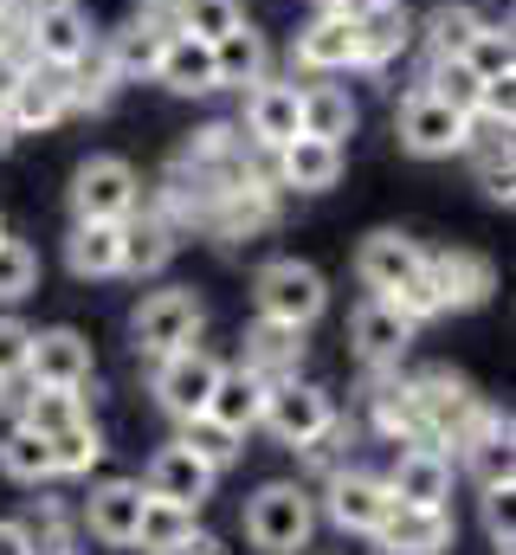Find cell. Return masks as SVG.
<instances>
[{
	"label": "cell",
	"instance_id": "cell-8",
	"mask_svg": "<svg viewBox=\"0 0 516 555\" xmlns=\"http://www.w3.org/2000/svg\"><path fill=\"white\" fill-rule=\"evenodd\" d=\"M382 555H446L452 550V537H459V524L446 517V504L433 511V504H400V498H387L382 524L369 530Z\"/></svg>",
	"mask_w": 516,
	"mask_h": 555
},
{
	"label": "cell",
	"instance_id": "cell-43",
	"mask_svg": "<svg viewBox=\"0 0 516 555\" xmlns=\"http://www.w3.org/2000/svg\"><path fill=\"white\" fill-rule=\"evenodd\" d=\"M162 39H168V33H162V26H149V20H129L124 33H111V39H104V46H111V59H117V72H124V85L136 78V72H142V78L155 72Z\"/></svg>",
	"mask_w": 516,
	"mask_h": 555
},
{
	"label": "cell",
	"instance_id": "cell-56",
	"mask_svg": "<svg viewBox=\"0 0 516 555\" xmlns=\"http://www.w3.org/2000/svg\"><path fill=\"white\" fill-rule=\"evenodd\" d=\"M0 408H7V382H0Z\"/></svg>",
	"mask_w": 516,
	"mask_h": 555
},
{
	"label": "cell",
	"instance_id": "cell-4",
	"mask_svg": "<svg viewBox=\"0 0 516 555\" xmlns=\"http://www.w3.org/2000/svg\"><path fill=\"white\" fill-rule=\"evenodd\" d=\"M142 207V181L124 155H91L72 175V220H129Z\"/></svg>",
	"mask_w": 516,
	"mask_h": 555
},
{
	"label": "cell",
	"instance_id": "cell-45",
	"mask_svg": "<svg viewBox=\"0 0 516 555\" xmlns=\"http://www.w3.org/2000/svg\"><path fill=\"white\" fill-rule=\"evenodd\" d=\"M240 20H246V7H240V0H175V26H181V33H194V39H207V46H214V39H227Z\"/></svg>",
	"mask_w": 516,
	"mask_h": 555
},
{
	"label": "cell",
	"instance_id": "cell-22",
	"mask_svg": "<svg viewBox=\"0 0 516 555\" xmlns=\"http://www.w3.org/2000/svg\"><path fill=\"white\" fill-rule=\"evenodd\" d=\"M214 478H220V472H207V465L175 439V446H162V452L149 459L142 491H149V498H162V504H188V511H201V504L214 498Z\"/></svg>",
	"mask_w": 516,
	"mask_h": 555
},
{
	"label": "cell",
	"instance_id": "cell-21",
	"mask_svg": "<svg viewBox=\"0 0 516 555\" xmlns=\"http://www.w3.org/2000/svg\"><path fill=\"white\" fill-rule=\"evenodd\" d=\"M297 104H304V91H297V78L284 85V78H258L246 85V137L253 149H284V142L297 137Z\"/></svg>",
	"mask_w": 516,
	"mask_h": 555
},
{
	"label": "cell",
	"instance_id": "cell-54",
	"mask_svg": "<svg viewBox=\"0 0 516 555\" xmlns=\"http://www.w3.org/2000/svg\"><path fill=\"white\" fill-rule=\"evenodd\" d=\"M13 142H20V137H13V124H7V111H0V155H7Z\"/></svg>",
	"mask_w": 516,
	"mask_h": 555
},
{
	"label": "cell",
	"instance_id": "cell-11",
	"mask_svg": "<svg viewBox=\"0 0 516 555\" xmlns=\"http://www.w3.org/2000/svg\"><path fill=\"white\" fill-rule=\"evenodd\" d=\"M336 420V408H330V395L323 388H310V382H297V375H284V382H271L265 388V414H258V426H271L284 446H304L310 433H323Z\"/></svg>",
	"mask_w": 516,
	"mask_h": 555
},
{
	"label": "cell",
	"instance_id": "cell-57",
	"mask_svg": "<svg viewBox=\"0 0 516 555\" xmlns=\"http://www.w3.org/2000/svg\"><path fill=\"white\" fill-rule=\"evenodd\" d=\"M0 240H7V220H0Z\"/></svg>",
	"mask_w": 516,
	"mask_h": 555
},
{
	"label": "cell",
	"instance_id": "cell-52",
	"mask_svg": "<svg viewBox=\"0 0 516 555\" xmlns=\"http://www.w3.org/2000/svg\"><path fill=\"white\" fill-rule=\"evenodd\" d=\"M136 20H149V26L175 33V0H136Z\"/></svg>",
	"mask_w": 516,
	"mask_h": 555
},
{
	"label": "cell",
	"instance_id": "cell-19",
	"mask_svg": "<svg viewBox=\"0 0 516 555\" xmlns=\"http://www.w3.org/2000/svg\"><path fill=\"white\" fill-rule=\"evenodd\" d=\"M149 78H155L162 91H175V98H207V91H220V78H214V46L194 39V33H181V26L162 39Z\"/></svg>",
	"mask_w": 516,
	"mask_h": 555
},
{
	"label": "cell",
	"instance_id": "cell-48",
	"mask_svg": "<svg viewBox=\"0 0 516 555\" xmlns=\"http://www.w3.org/2000/svg\"><path fill=\"white\" fill-rule=\"evenodd\" d=\"M511 485H491L485 491V524H491V543H498V555H511L516 550V537H511Z\"/></svg>",
	"mask_w": 516,
	"mask_h": 555
},
{
	"label": "cell",
	"instance_id": "cell-6",
	"mask_svg": "<svg viewBox=\"0 0 516 555\" xmlns=\"http://www.w3.org/2000/svg\"><path fill=\"white\" fill-rule=\"evenodd\" d=\"M214 382H220V362H214L201 343H181V349L155 356V382H149V388H155V401H162L168 420H188V414H207Z\"/></svg>",
	"mask_w": 516,
	"mask_h": 555
},
{
	"label": "cell",
	"instance_id": "cell-12",
	"mask_svg": "<svg viewBox=\"0 0 516 555\" xmlns=\"http://www.w3.org/2000/svg\"><path fill=\"white\" fill-rule=\"evenodd\" d=\"M413 317L407 310H394L387 297H369V304H356V317H349V343H356V356L369 362V369H400V356L413 349Z\"/></svg>",
	"mask_w": 516,
	"mask_h": 555
},
{
	"label": "cell",
	"instance_id": "cell-26",
	"mask_svg": "<svg viewBox=\"0 0 516 555\" xmlns=\"http://www.w3.org/2000/svg\"><path fill=\"white\" fill-rule=\"evenodd\" d=\"M117 91H124V72H117V59H111V46L104 39H91L72 65H65V111H111L117 104Z\"/></svg>",
	"mask_w": 516,
	"mask_h": 555
},
{
	"label": "cell",
	"instance_id": "cell-25",
	"mask_svg": "<svg viewBox=\"0 0 516 555\" xmlns=\"http://www.w3.org/2000/svg\"><path fill=\"white\" fill-rule=\"evenodd\" d=\"M278 155V188H297V194H323L343 181V142H323V137H291Z\"/></svg>",
	"mask_w": 516,
	"mask_h": 555
},
{
	"label": "cell",
	"instance_id": "cell-42",
	"mask_svg": "<svg viewBox=\"0 0 516 555\" xmlns=\"http://www.w3.org/2000/svg\"><path fill=\"white\" fill-rule=\"evenodd\" d=\"M26 530V555H78V530H72V517H65V504H33V517L20 524Z\"/></svg>",
	"mask_w": 516,
	"mask_h": 555
},
{
	"label": "cell",
	"instance_id": "cell-2",
	"mask_svg": "<svg viewBox=\"0 0 516 555\" xmlns=\"http://www.w3.org/2000/svg\"><path fill=\"white\" fill-rule=\"evenodd\" d=\"M310 530H317V504H310L304 485L278 478V485L253 491V504H246V537H253V550L297 555V550H310Z\"/></svg>",
	"mask_w": 516,
	"mask_h": 555
},
{
	"label": "cell",
	"instance_id": "cell-32",
	"mask_svg": "<svg viewBox=\"0 0 516 555\" xmlns=\"http://www.w3.org/2000/svg\"><path fill=\"white\" fill-rule=\"evenodd\" d=\"M265 388H271V382H258L253 369H220V382H214V401H207V414L227 420L233 433H253L258 414H265Z\"/></svg>",
	"mask_w": 516,
	"mask_h": 555
},
{
	"label": "cell",
	"instance_id": "cell-24",
	"mask_svg": "<svg viewBox=\"0 0 516 555\" xmlns=\"http://www.w3.org/2000/svg\"><path fill=\"white\" fill-rule=\"evenodd\" d=\"M323 511H330V524H336L343 537H369V530L382 524V511H387V485L369 478V472H330Z\"/></svg>",
	"mask_w": 516,
	"mask_h": 555
},
{
	"label": "cell",
	"instance_id": "cell-33",
	"mask_svg": "<svg viewBox=\"0 0 516 555\" xmlns=\"http://www.w3.org/2000/svg\"><path fill=\"white\" fill-rule=\"evenodd\" d=\"M72 420H85V388H46V382H33L20 395V426H33L39 439L65 433Z\"/></svg>",
	"mask_w": 516,
	"mask_h": 555
},
{
	"label": "cell",
	"instance_id": "cell-51",
	"mask_svg": "<svg viewBox=\"0 0 516 555\" xmlns=\"http://www.w3.org/2000/svg\"><path fill=\"white\" fill-rule=\"evenodd\" d=\"M162 555H227V550H220V537H207V530L194 524V530H188V537H181L175 550H162Z\"/></svg>",
	"mask_w": 516,
	"mask_h": 555
},
{
	"label": "cell",
	"instance_id": "cell-40",
	"mask_svg": "<svg viewBox=\"0 0 516 555\" xmlns=\"http://www.w3.org/2000/svg\"><path fill=\"white\" fill-rule=\"evenodd\" d=\"M188 530H194V511H188V504H162V498H149V504H142V524H136V550L162 555V550H175Z\"/></svg>",
	"mask_w": 516,
	"mask_h": 555
},
{
	"label": "cell",
	"instance_id": "cell-7",
	"mask_svg": "<svg viewBox=\"0 0 516 555\" xmlns=\"http://www.w3.org/2000/svg\"><path fill=\"white\" fill-rule=\"evenodd\" d=\"M0 111H7L13 137H39V130H52L59 117H72V111H65V72H59V65L26 59V65H20V78L7 85Z\"/></svg>",
	"mask_w": 516,
	"mask_h": 555
},
{
	"label": "cell",
	"instance_id": "cell-23",
	"mask_svg": "<svg viewBox=\"0 0 516 555\" xmlns=\"http://www.w3.org/2000/svg\"><path fill=\"white\" fill-rule=\"evenodd\" d=\"M142 504H149V491H142L136 478H104V485L91 491V504H85V524H91L98 543H111V550H136Z\"/></svg>",
	"mask_w": 516,
	"mask_h": 555
},
{
	"label": "cell",
	"instance_id": "cell-44",
	"mask_svg": "<svg viewBox=\"0 0 516 555\" xmlns=\"http://www.w3.org/2000/svg\"><path fill=\"white\" fill-rule=\"evenodd\" d=\"M420 85H426V91H433V98H446V104H452V111H465V117H472V111H478V91H485V78H478V72H472V65H465V59H433V65H426V78H420Z\"/></svg>",
	"mask_w": 516,
	"mask_h": 555
},
{
	"label": "cell",
	"instance_id": "cell-13",
	"mask_svg": "<svg viewBox=\"0 0 516 555\" xmlns=\"http://www.w3.org/2000/svg\"><path fill=\"white\" fill-rule=\"evenodd\" d=\"M420 46V20L400 7V0H382L369 13H356V65L362 72H387L394 59H407Z\"/></svg>",
	"mask_w": 516,
	"mask_h": 555
},
{
	"label": "cell",
	"instance_id": "cell-10",
	"mask_svg": "<svg viewBox=\"0 0 516 555\" xmlns=\"http://www.w3.org/2000/svg\"><path fill=\"white\" fill-rule=\"evenodd\" d=\"M91 39H98L91 33V13L78 0H59V7H33L26 13V59H39V65H59L65 72Z\"/></svg>",
	"mask_w": 516,
	"mask_h": 555
},
{
	"label": "cell",
	"instance_id": "cell-30",
	"mask_svg": "<svg viewBox=\"0 0 516 555\" xmlns=\"http://www.w3.org/2000/svg\"><path fill=\"white\" fill-rule=\"evenodd\" d=\"M168 259H175V220L136 207V214L124 220V272L129 278H155Z\"/></svg>",
	"mask_w": 516,
	"mask_h": 555
},
{
	"label": "cell",
	"instance_id": "cell-16",
	"mask_svg": "<svg viewBox=\"0 0 516 555\" xmlns=\"http://www.w3.org/2000/svg\"><path fill=\"white\" fill-rule=\"evenodd\" d=\"M98 362H91V343L78 330H33V356H26V382H46V388H91Z\"/></svg>",
	"mask_w": 516,
	"mask_h": 555
},
{
	"label": "cell",
	"instance_id": "cell-29",
	"mask_svg": "<svg viewBox=\"0 0 516 555\" xmlns=\"http://www.w3.org/2000/svg\"><path fill=\"white\" fill-rule=\"evenodd\" d=\"M356 124H362V111H356V98L343 85H310L304 104H297V137L343 142V137H356Z\"/></svg>",
	"mask_w": 516,
	"mask_h": 555
},
{
	"label": "cell",
	"instance_id": "cell-46",
	"mask_svg": "<svg viewBox=\"0 0 516 555\" xmlns=\"http://www.w3.org/2000/svg\"><path fill=\"white\" fill-rule=\"evenodd\" d=\"M33 284H39V253L26 246V240H0V304H20V297H33Z\"/></svg>",
	"mask_w": 516,
	"mask_h": 555
},
{
	"label": "cell",
	"instance_id": "cell-55",
	"mask_svg": "<svg viewBox=\"0 0 516 555\" xmlns=\"http://www.w3.org/2000/svg\"><path fill=\"white\" fill-rule=\"evenodd\" d=\"M26 7H59V0H26Z\"/></svg>",
	"mask_w": 516,
	"mask_h": 555
},
{
	"label": "cell",
	"instance_id": "cell-31",
	"mask_svg": "<svg viewBox=\"0 0 516 555\" xmlns=\"http://www.w3.org/2000/svg\"><path fill=\"white\" fill-rule=\"evenodd\" d=\"M214 78H220V91H246L265 78V33L253 20H240L227 39H214Z\"/></svg>",
	"mask_w": 516,
	"mask_h": 555
},
{
	"label": "cell",
	"instance_id": "cell-17",
	"mask_svg": "<svg viewBox=\"0 0 516 555\" xmlns=\"http://www.w3.org/2000/svg\"><path fill=\"white\" fill-rule=\"evenodd\" d=\"M387 498H400V504H446L452 498V459H446V446H400L394 452V472L382 478Z\"/></svg>",
	"mask_w": 516,
	"mask_h": 555
},
{
	"label": "cell",
	"instance_id": "cell-14",
	"mask_svg": "<svg viewBox=\"0 0 516 555\" xmlns=\"http://www.w3.org/2000/svg\"><path fill=\"white\" fill-rule=\"evenodd\" d=\"M291 65L310 72V78H336V72H356V20L349 13H330L317 7V20L297 33L291 46Z\"/></svg>",
	"mask_w": 516,
	"mask_h": 555
},
{
	"label": "cell",
	"instance_id": "cell-20",
	"mask_svg": "<svg viewBox=\"0 0 516 555\" xmlns=\"http://www.w3.org/2000/svg\"><path fill=\"white\" fill-rule=\"evenodd\" d=\"M356 278H362L375 297H394V291H407L413 278H426V253H420L407 233H369L362 253H356Z\"/></svg>",
	"mask_w": 516,
	"mask_h": 555
},
{
	"label": "cell",
	"instance_id": "cell-39",
	"mask_svg": "<svg viewBox=\"0 0 516 555\" xmlns=\"http://www.w3.org/2000/svg\"><path fill=\"white\" fill-rule=\"evenodd\" d=\"M46 446H52V478H85V472L104 459V433L91 426V414L72 420L65 433H52Z\"/></svg>",
	"mask_w": 516,
	"mask_h": 555
},
{
	"label": "cell",
	"instance_id": "cell-15",
	"mask_svg": "<svg viewBox=\"0 0 516 555\" xmlns=\"http://www.w3.org/2000/svg\"><path fill=\"white\" fill-rule=\"evenodd\" d=\"M271 220H278V188L258 181V175H246L240 188H227V194L207 207V227H214V240H227V246L271 233Z\"/></svg>",
	"mask_w": 516,
	"mask_h": 555
},
{
	"label": "cell",
	"instance_id": "cell-3",
	"mask_svg": "<svg viewBox=\"0 0 516 555\" xmlns=\"http://www.w3.org/2000/svg\"><path fill=\"white\" fill-rule=\"evenodd\" d=\"M253 297H258V317L291 323V330H310L323 317V304H330V284H323L317 266H304V259H271L253 278Z\"/></svg>",
	"mask_w": 516,
	"mask_h": 555
},
{
	"label": "cell",
	"instance_id": "cell-35",
	"mask_svg": "<svg viewBox=\"0 0 516 555\" xmlns=\"http://www.w3.org/2000/svg\"><path fill=\"white\" fill-rule=\"evenodd\" d=\"M0 472H7L13 485H33V491H39V485L52 478V446H46L33 426H7V433H0Z\"/></svg>",
	"mask_w": 516,
	"mask_h": 555
},
{
	"label": "cell",
	"instance_id": "cell-1",
	"mask_svg": "<svg viewBox=\"0 0 516 555\" xmlns=\"http://www.w3.org/2000/svg\"><path fill=\"white\" fill-rule=\"evenodd\" d=\"M413 401H420L426 446H452V452H465V446L498 420L478 395H472V382H459L452 369H426V375H413Z\"/></svg>",
	"mask_w": 516,
	"mask_h": 555
},
{
	"label": "cell",
	"instance_id": "cell-50",
	"mask_svg": "<svg viewBox=\"0 0 516 555\" xmlns=\"http://www.w3.org/2000/svg\"><path fill=\"white\" fill-rule=\"evenodd\" d=\"M478 181H485V194H491V201H498V207H511V155H485V162H478Z\"/></svg>",
	"mask_w": 516,
	"mask_h": 555
},
{
	"label": "cell",
	"instance_id": "cell-18",
	"mask_svg": "<svg viewBox=\"0 0 516 555\" xmlns=\"http://www.w3.org/2000/svg\"><path fill=\"white\" fill-rule=\"evenodd\" d=\"M426 278H433L439 317H446V310H478V304H491V291H498L491 259H478V253H426Z\"/></svg>",
	"mask_w": 516,
	"mask_h": 555
},
{
	"label": "cell",
	"instance_id": "cell-38",
	"mask_svg": "<svg viewBox=\"0 0 516 555\" xmlns=\"http://www.w3.org/2000/svg\"><path fill=\"white\" fill-rule=\"evenodd\" d=\"M375 426H382L394 446H426V426H420L413 382H382V388H375Z\"/></svg>",
	"mask_w": 516,
	"mask_h": 555
},
{
	"label": "cell",
	"instance_id": "cell-41",
	"mask_svg": "<svg viewBox=\"0 0 516 555\" xmlns=\"http://www.w3.org/2000/svg\"><path fill=\"white\" fill-rule=\"evenodd\" d=\"M459 59H465V65H472V72H478L485 85H491V78H516L511 26H491V20H485V26H478V33L465 39V52H459Z\"/></svg>",
	"mask_w": 516,
	"mask_h": 555
},
{
	"label": "cell",
	"instance_id": "cell-34",
	"mask_svg": "<svg viewBox=\"0 0 516 555\" xmlns=\"http://www.w3.org/2000/svg\"><path fill=\"white\" fill-rule=\"evenodd\" d=\"M181 446H188L207 472H227V465L246 452V433H233L227 420H214V414H188L181 420Z\"/></svg>",
	"mask_w": 516,
	"mask_h": 555
},
{
	"label": "cell",
	"instance_id": "cell-27",
	"mask_svg": "<svg viewBox=\"0 0 516 555\" xmlns=\"http://www.w3.org/2000/svg\"><path fill=\"white\" fill-rule=\"evenodd\" d=\"M65 266L78 278H117L124 272V220H72Z\"/></svg>",
	"mask_w": 516,
	"mask_h": 555
},
{
	"label": "cell",
	"instance_id": "cell-49",
	"mask_svg": "<svg viewBox=\"0 0 516 555\" xmlns=\"http://www.w3.org/2000/svg\"><path fill=\"white\" fill-rule=\"evenodd\" d=\"M343 446H349V426H343V420H330V426H323V433H310L297 452H304L317 472H336V452H343Z\"/></svg>",
	"mask_w": 516,
	"mask_h": 555
},
{
	"label": "cell",
	"instance_id": "cell-9",
	"mask_svg": "<svg viewBox=\"0 0 516 555\" xmlns=\"http://www.w3.org/2000/svg\"><path fill=\"white\" fill-rule=\"evenodd\" d=\"M201 297L194 291H155V297H142L136 304V349L155 362V356H168V349H181V343H194L201 336Z\"/></svg>",
	"mask_w": 516,
	"mask_h": 555
},
{
	"label": "cell",
	"instance_id": "cell-37",
	"mask_svg": "<svg viewBox=\"0 0 516 555\" xmlns=\"http://www.w3.org/2000/svg\"><path fill=\"white\" fill-rule=\"evenodd\" d=\"M465 459H472V478L491 491V485H511L516 478V446H511V420L498 414L472 446H465Z\"/></svg>",
	"mask_w": 516,
	"mask_h": 555
},
{
	"label": "cell",
	"instance_id": "cell-5",
	"mask_svg": "<svg viewBox=\"0 0 516 555\" xmlns=\"http://www.w3.org/2000/svg\"><path fill=\"white\" fill-rule=\"evenodd\" d=\"M394 137H400L407 155H426V162L459 155L465 149V111H452L446 98H433L426 85H413L400 98V111H394Z\"/></svg>",
	"mask_w": 516,
	"mask_h": 555
},
{
	"label": "cell",
	"instance_id": "cell-47",
	"mask_svg": "<svg viewBox=\"0 0 516 555\" xmlns=\"http://www.w3.org/2000/svg\"><path fill=\"white\" fill-rule=\"evenodd\" d=\"M26 356H33V330L20 317H0V382H20Z\"/></svg>",
	"mask_w": 516,
	"mask_h": 555
},
{
	"label": "cell",
	"instance_id": "cell-28",
	"mask_svg": "<svg viewBox=\"0 0 516 555\" xmlns=\"http://www.w3.org/2000/svg\"><path fill=\"white\" fill-rule=\"evenodd\" d=\"M297 356H304V330H291V323H271V317H258L253 330H246L240 369H253L258 382H284V375H297Z\"/></svg>",
	"mask_w": 516,
	"mask_h": 555
},
{
	"label": "cell",
	"instance_id": "cell-36",
	"mask_svg": "<svg viewBox=\"0 0 516 555\" xmlns=\"http://www.w3.org/2000/svg\"><path fill=\"white\" fill-rule=\"evenodd\" d=\"M478 26H485V20H478L465 0H439V7L420 20V39H426V52H433V59H459V52H465V39H472Z\"/></svg>",
	"mask_w": 516,
	"mask_h": 555
},
{
	"label": "cell",
	"instance_id": "cell-53",
	"mask_svg": "<svg viewBox=\"0 0 516 555\" xmlns=\"http://www.w3.org/2000/svg\"><path fill=\"white\" fill-rule=\"evenodd\" d=\"M0 555H26V530L13 517H0Z\"/></svg>",
	"mask_w": 516,
	"mask_h": 555
}]
</instances>
